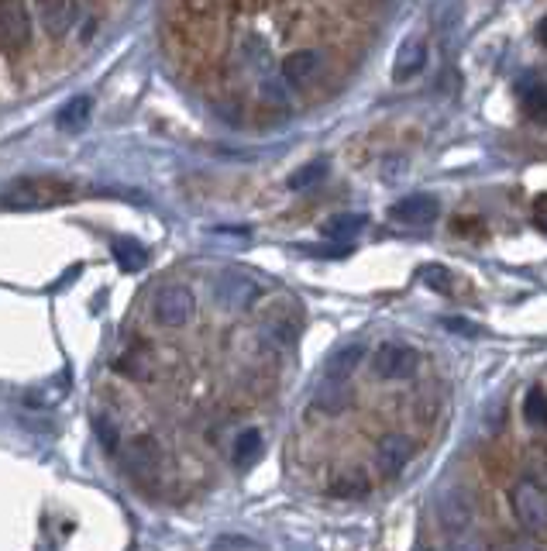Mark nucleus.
<instances>
[{"label": "nucleus", "instance_id": "nucleus-19", "mask_svg": "<svg viewBox=\"0 0 547 551\" xmlns=\"http://www.w3.org/2000/svg\"><path fill=\"white\" fill-rule=\"evenodd\" d=\"M523 421L530 424L534 431H547V397L544 390H530L527 400H523Z\"/></svg>", "mask_w": 547, "mask_h": 551}, {"label": "nucleus", "instance_id": "nucleus-16", "mask_svg": "<svg viewBox=\"0 0 547 551\" xmlns=\"http://www.w3.org/2000/svg\"><path fill=\"white\" fill-rule=\"evenodd\" d=\"M111 255L124 273H138V269L148 266V248L142 242H135V238H114Z\"/></svg>", "mask_w": 547, "mask_h": 551}, {"label": "nucleus", "instance_id": "nucleus-28", "mask_svg": "<svg viewBox=\"0 0 547 551\" xmlns=\"http://www.w3.org/2000/svg\"><path fill=\"white\" fill-rule=\"evenodd\" d=\"M262 97L269 100V104H286V93H283V87H279V83H265Z\"/></svg>", "mask_w": 547, "mask_h": 551}, {"label": "nucleus", "instance_id": "nucleus-6", "mask_svg": "<svg viewBox=\"0 0 547 551\" xmlns=\"http://www.w3.org/2000/svg\"><path fill=\"white\" fill-rule=\"evenodd\" d=\"M262 297V286L245 273H224L217 279V300L228 310H248Z\"/></svg>", "mask_w": 547, "mask_h": 551}, {"label": "nucleus", "instance_id": "nucleus-22", "mask_svg": "<svg viewBox=\"0 0 547 551\" xmlns=\"http://www.w3.org/2000/svg\"><path fill=\"white\" fill-rule=\"evenodd\" d=\"M114 369L124 372V376H131V379H148V376H152V362H148L142 352L121 355V359L114 362Z\"/></svg>", "mask_w": 547, "mask_h": 551}, {"label": "nucleus", "instance_id": "nucleus-21", "mask_svg": "<svg viewBox=\"0 0 547 551\" xmlns=\"http://www.w3.org/2000/svg\"><path fill=\"white\" fill-rule=\"evenodd\" d=\"M327 176V162H307V166H300L293 176H289V190H307V186L320 183Z\"/></svg>", "mask_w": 547, "mask_h": 551}, {"label": "nucleus", "instance_id": "nucleus-1", "mask_svg": "<svg viewBox=\"0 0 547 551\" xmlns=\"http://www.w3.org/2000/svg\"><path fill=\"white\" fill-rule=\"evenodd\" d=\"M76 186L59 180V176H21L11 180L0 193V207L7 211H42V207H56L73 200Z\"/></svg>", "mask_w": 547, "mask_h": 551}, {"label": "nucleus", "instance_id": "nucleus-4", "mask_svg": "<svg viewBox=\"0 0 547 551\" xmlns=\"http://www.w3.org/2000/svg\"><path fill=\"white\" fill-rule=\"evenodd\" d=\"M417 362H420L417 348L403 345V341H386V345L375 348V355H372V372H375L379 379H406V376H413Z\"/></svg>", "mask_w": 547, "mask_h": 551}, {"label": "nucleus", "instance_id": "nucleus-11", "mask_svg": "<svg viewBox=\"0 0 547 551\" xmlns=\"http://www.w3.org/2000/svg\"><path fill=\"white\" fill-rule=\"evenodd\" d=\"M317 73H320V52L314 49H300L283 59V80L289 87H307Z\"/></svg>", "mask_w": 547, "mask_h": 551}, {"label": "nucleus", "instance_id": "nucleus-7", "mask_svg": "<svg viewBox=\"0 0 547 551\" xmlns=\"http://www.w3.org/2000/svg\"><path fill=\"white\" fill-rule=\"evenodd\" d=\"M413 459V441L406 438V434H386V438L379 441V448H375V462H379V472L386 479L400 476V472L410 465Z\"/></svg>", "mask_w": 547, "mask_h": 551}, {"label": "nucleus", "instance_id": "nucleus-17", "mask_svg": "<svg viewBox=\"0 0 547 551\" xmlns=\"http://www.w3.org/2000/svg\"><path fill=\"white\" fill-rule=\"evenodd\" d=\"M365 359V345H341L338 352L331 355V359H327V366H324V372H327V379H341V383H345V379L351 376V372L358 369V362Z\"/></svg>", "mask_w": 547, "mask_h": 551}, {"label": "nucleus", "instance_id": "nucleus-13", "mask_svg": "<svg viewBox=\"0 0 547 551\" xmlns=\"http://www.w3.org/2000/svg\"><path fill=\"white\" fill-rule=\"evenodd\" d=\"M348 403H351V393H348V386L341 383V379H324V383L317 386V393H314V407L320 410V414L338 417Z\"/></svg>", "mask_w": 547, "mask_h": 551}, {"label": "nucleus", "instance_id": "nucleus-24", "mask_svg": "<svg viewBox=\"0 0 547 551\" xmlns=\"http://www.w3.org/2000/svg\"><path fill=\"white\" fill-rule=\"evenodd\" d=\"M420 276H424V283L431 286V290H441V293H448V290H451V273H448V269H441V266H427Z\"/></svg>", "mask_w": 547, "mask_h": 551}, {"label": "nucleus", "instance_id": "nucleus-3", "mask_svg": "<svg viewBox=\"0 0 547 551\" xmlns=\"http://www.w3.org/2000/svg\"><path fill=\"white\" fill-rule=\"evenodd\" d=\"M152 314L155 321L166 324V328H183V324H190L193 314H197V297H193L186 286H162L152 300Z\"/></svg>", "mask_w": 547, "mask_h": 551}, {"label": "nucleus", "instance_id": "nucleus-20", "mask_svg": "<svg viewBox=\"0 0 547 551\" xmlns=\"http://www.w3.org/2000/svg\"><path fill=\"white\" fill-rule=\"evenodd\" d=\"M523 111H527L530 121L547 124V83H537V87L523 93Z\"/></svg>", "mask_w": 547, "mask_h": 551}, {"label": "nucleus", "instance_id": "nucleus-23", "mask_svg": "<svg viewBox=\"0 0 547 551\" xmlns=\"http://www.w3.org/2000/svg\"><path fill=\"white\" fill-rule=\"evenodd\" d=\"M331 493H334V496H365V493H369V479H365V476L334 479Z\"/></svg>", "mask_w": 547, "mask_h": 551}, {"label": "nucleus", "instance_id": "nucleus-15", "mask_svg": "<svg viewBox=\"0 0 547 551\" xmlns=\"http://www.w3.org/2000/svg\"><path fill=\"white\" fill-rule=\"evenodd\" d=\"M365 224H369V217L365 214H334L320 224V235L331 238V242H338V245H345L348 238H355L358 231L365 228Z\"/></svg>", "mask_w": 547, "mask_h": 551}, {"label": "nucleus", "instance_id": "nucleus-8", "mask_svg": "<svg viewBox=\"0 0 547 551\" xmlns=\"http://www.w3.org/2000/svg\"><path fill=\"white\" fill-rule=\"evenodd\" d=\"M38 21L52 38H62L80 18V0H35Z\"/></svg>", "mask_w": 547, "mask_h": 551}, {"label": "nucleus", "instance_id": "nucleus-25", "mask_svg": "<svg viewBox=\"0 0 547 551\" xmlns=\"http://www.w3.org/2000/svg\"><path fill=\"white\" fill-rule=\"evenodd\" d=\"M496 551H544V548L537 545L534 538H523V534H517V538H503V541H499Z\"/></svg>", "mask_w": 547, "mask_h": 551}, {"label": "nucleus", "instance_id": "nucleus-30", "mask_svg": "<svg viewBox=\"0 0 547 551\" xmlns=\"http://www.w3.org/2000/svg\"><path fill=\"white\" fill-rule=\"evenodd\" d=\"M537 221H541V228L547 231V197H541V204H537Z\"/></svg>", "mask_w": 547, "mask_h": 551}, {"label": "nucleus", "instance_id": "nucleus-14", "mask_svg": "<svg viewBox=\"0 0 547 551\" xmlns=\"http://www.w3.org/2000/svg\"><path fill=\"white\" fill-rule=\"evenodd\" d=\"M90 114H93V100L90 97H73L56 111V128L59 131H83L90 124Z\"/></svg>", "mask_w": 547, "mask_h": 551}, {"label": "nucleus", "instance_id": "nucleus-29", "mask_svg": "<svg viewBox=\"0 0 547 551\" xmlns=\"http://www.w3.org/2000/svg\"><path fill=\"white\" fill-rule=\"evenodd\" d=\"M537 42H541L544 49H547V14H544L541 21H537Z\"/></svg>", "mask_w": 547, "mask_h": 551}, {"label": "nucleus", "instance_id": "nucleus-12", "mask_svg": "<svg viewBox=\"0 0 547 551\" xmlns=\"http://www.w3.org/2000/svg\"><path fill=\"white\" fill-rule=\"evenodd\" d=\"M441 524L448 527V534H461L472 524V503L461 490H448L441 496Z\"/></svg>", "mask_w": 547, "mask_h": 551}, {"label": "nucleus", "instance_id": "nucleus-27", "mask_svg": "<svg viewBox=\"0 0 547 551\" xmlns=\"http://www.w3.org/2000/svg\"><path fill=\"white\" fill-rule=\"evenodd\" d=\"M97 438L104 441L107 452H114V448H117V431L107 421H97Z\"/></svg>", "mask_w": 547, "mask_h": 551}, {"label": "nucleus", "instance_id": "nucleus-2", "mask_svg": "<svg viewBox=\"0 0 547 551\" xmlns=\"http://www.w3.org/2000/svg\"><path fill=\"white\" fill-rule=\"evenodd\" d=\"M510 507L527 534H547V490L537 479H520L510 490Z\"/></svg>", "mask_w": 547, "mask_h": 551}, {"label": "nucleus", "instance_id": "nucleus-9", "mask_svg": "<svg viewBox=\"0 0 547 551\" xmlns=\"http://www.w3.org/2000/svg\"><path fill=\"white\" fill-rule=\"evenodd\" d=\"M437 214H441V204H437V197H431V193H413V197H403L389 207V217H393V221L413 224V228L437 221Z\"/></svg>", "mask_w": 547, "mask_h": 551}, {"label": "nucleus", "instance_id": "nucleus-10", "mask_svg": "<svg viewBox=\"0 0 547 551\" xmlns=\"http://www.w3.org/2000/svg\"><path fill=\"white\" fill-rule=\"evenodd\" d=\"M424 62H427V42H424V38H406V42L400 45V52H396L393 80L396 83L413 80V76L424 69Z\"/></svg>", "mask_w": 547, "mask_h": 551}, {"label": "nucleus", "instance_id": "nucleus-18", "mask_svg": "<svg viewBox=\"0 0 547 551\" xmlns=\"http://www.w3.org/2000/svg\"><path fill=\"white\" fill-rule=\"evenodd\" d=\"M262 431L248 428L238 434V441H234V462L241 465V469H248V465H255V459L262 455Z\"/></svg>", "mask_w": 547, "mask_h": 551}, {"label": "nucleus", "instance_id": "nucleus-26", "mask_svg": "<svg viewBox=\"0 0 547 551\" xmlns=\"http://www.w3.org/2000/svg\"><path fill=\"white\" fill-rule=\"evenodd\" d=\"M448 551H482V545L479 541L472 538V534H451V545H448Z\"/></svg>", "mask_w": 547, "mask_h": 551}, {"label": "nucleus", "instance_id": "nucleus-5", "mask_svg": "<svg viewBox=\"0 0 547 551\" xmlns=\"http://www.w3.org/2000/svg\"><path fill=\"white\" fill-rule=\"evenodd\" d=\"M31 38V21L21 0H0V52L25 49Z\"/></svg>", "mask_w": 547, "mask_h": 551}]
</instances>
